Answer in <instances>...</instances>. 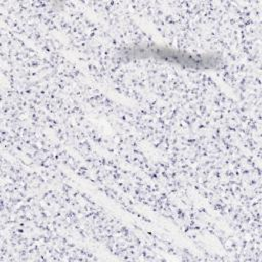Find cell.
<instances>
[{
    "label": "cell",
    "instance_id": "obj_1",
    "mask_svg": "<svg viewBox=\"0 0 262 262\" xmlns=\"http://www.w3.org/2000/svg\"><path fill=\"white\" fill-rule=\"evenodd\" d=\"M126 57H154V58H162L169 61L177 62L181 66L196 68V69H208V68H215L216 66L220 64V58L216 57L213 54H206V55H190L187 53H183L173 49L167 48H159V47H137L127 49L124 54Z\"/></svg>",
    "mask_w": 262,
    "mask_h": 262
}]
</instances>
